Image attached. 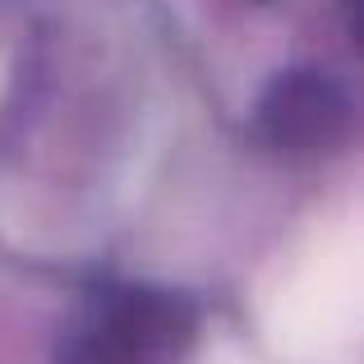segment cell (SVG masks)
<instances>
[{"instance_id":"7a4b0ae2","label":"cell","mask_w":364,"mask_h":364,"mask_svg":"<svg viewBox=\"0 0 364 364\" xmlns=\"http://www.w3.org/2000/svg\"><path fill=\"white\" fill-rule=\"evenodd\" d=\"M346 124V97L323 74H286L263 97V129L282 148L328 143Z\"/></svg>"},{"instance_id":"6da1fadb","label":"cell","mask_w":364,"mask_h":364,"mask_svg":"<svg viewBox=\"0 0 364 364\" xmlns=\"http://www.w3.org/2000/svg\"><path fill=\"white\" fill-rule=\"evenodd\" d=\"M194 337V314L176 295H120L83 341V364H171Z\"/></svg>"}]
</instances>
